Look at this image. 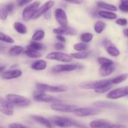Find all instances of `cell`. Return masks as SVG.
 Segmentation results:
<instances>
[{
  "mask_svg": "<svg viewBox=\"0 0 128 128\" xmlns=\"http://www.w3.org/2000/svg\"><path fill=\"white\" fill-rule=\"evenodd\" d=\"M53 123L56 126L60 128H67L72 126H75L79 128H86L82 124H80L77 121L72 120V119L68 118L66 117H61V116H53L51 118Z\"/></svg>",
  "mask_w": 128,
  "mask_h": 128,
  "instance_id": "obj_1",
  "label": "cell"
},
{
  "mask_svg": "<svg viewBox=\"0 0 128 128\" xmlns=\"http://www.w3.org/2000/svg\"><path fill=\"white\" fill-rule=\"evenodd\" d=\"M33 99L36 102H46V103H61V101L56 98L45 94L43 91H37L34 92Z\"/></svg>",
  "mask_w": 128,
  "mask_h": 128,
  "instance_id": "obj_2",
  "label": "cell"
},
{
  "mask_svg": "<svg viewBox=\"0 0 128 128\" xmlns=\"http://www.w3.org/2000/svg\"><path fill=\"white\" fill-rule=\"evenodd\" d=\"M6 99L13 105L19 107H26L31 104V101L27 98L15 94H9L6 96Z\"/></svg>",
  "mask_w": 128,
  "mask_h": 128,
  "instance_id": "obj_3",
  "label": "cell"
},
{
  "mask_svg": "<svg viewBox=\"0 0 128 128\" xmlns=\"http://www.w3.org/2000/svg\"><path fill=\"white\" fill-rule=\"evenodd\" d=\"M108 84H112L111 82V80H100L95 81H87V82H82L79 84L80 88L84 90H96V89L101 88L102 86H106Z\"/></svg>",
  "mask_w": 128,
  "mask_h": 128,
  "instance_id": "obj_4",
  "label": "cell"
},
{
  "mask_svg": "<svg viewBox=\"0 0 128 128\" xmlns=\"http://www.w3.org/2000/svg\"><path fill=\"white\" fill-rule=\"evenodd\" d=\"M36 88L38 91L43 92H62L67 90V88L65 86H50L43 83H36Z\"/></svg>",
  "mask_w": 128,
  "mask_h": 128,
  "instance_id": "obj_5",
  "label": "cell"
},
{
  "mask_svg": "<svg viewBox=\"0 0 128 128\" xmlns=\"http://www.w3.org/2000/svg\"><path fill=\"white\" fill-rule=\"evenodd\" d=\"M84 66L80 64H60L54 66L51 69L53 73H60L62 72H69L76 70L82 69Z\"/></svg>",
  "mask_w": 128,
  "mask_h": 128,
  "instance_id": "obj_6",
  "label": "cell"
},
{
  "mask_svg": "<svg viewBox=\"0 0 128 128\" xmlns=\"http://www.w3.org/2000/svg\"><path fill=\"white\" fill-rule=\"evenodd\" d=\"M40 4V1H35L25 8L22 14V17L24 21H28L33 18L34 14L38 9Z\"/></svg>",
  "mask_w": 128,
  "mask_h": 128,
  "instance_id": "obj_7",
  "label": "cell"
},
{
  "mask_svg": "<svg viewBox=\"0 0 128 128\" xmlns=\"http://www.w3.org/2000/svg\"><path fill=\"white\" fill-rule=\"evenodd\" d=\"M46 58L50 60L60 61V62H68L72 60V57L68 54L61 52H51L48 54Z\"/></svg>",
  "mask_w": 128,
  "mask_h": 128,
  "instance_id": "obj_8",
  "label": "cell"
},
{
  "mask_svg": "<svg viewBox=\"0 0 128 128\" xmlns=\"http://www.w3.org/2000/svg\"><path fill=\"white\" fill-rule=\"evenodd\" d=\"M0 112L6 116H12L14 113V105L8 100L0 97Z\"/></svg>",
  "mask_w": 128,
  "mask_h": 128,
  "instance_id": "obj_9",
  "label": "cell"
},
{
  "mask_svg": "<svg viewBox=\"0 0 128 128\" xmlns=\"http://www.w3.org/2000/svg\"><path fill=\"white\" fill-rule=\"evenodd\" d=\"M100 110L99 109L89 108H77L74 113L76 116L79 117H86V116H94L96 115L100 112Z\"/></svg>",
  "mask_w": 128,
  "mask_h": 128,
  "instance_id": "obj_10",
  "label": "cell"
},
{
  "mask_svg": "<svg viewBox=\"0 0 128 128\" xmlns=\"http://www.w3.org/2000/svg\"><path fill=\"white\" fill-rule=\"evenodd\" d=\"M50 107L53 110L62 112H74L77 109V107L74 105L61 103L52 104Z\"/></svg>",
  "mask_w": 128,
  "mask_h": 128,
  "instance_id": "obj_11",
  "label": "cell"
},
{
  "mask_svg": "<svg viewBox=\"0 0 128 128\" xmlns=\"http://www.w3.org/2000/svg\"><path fill=\"white\" fill-rule=\"evenodd\" d=\"M93 105L97 108H104L114 110H122L124 108L119 104L113 103L108 101H97L94 102Z\"/></svg>",
  "mask_w": 128,
  "mask_h": 128,
  "instance_id": "obj_12",
  "label": "cell"
},
{
  "mask_svg": "<svg viewBox=\"0 0 128 128\" xmlns=\"http://www.w3.org/2000/svg\"><path fill=\"white\" fill-rule=\"evenodd\" d=\"M126 96H128V86L120 88L110 91L107 95V97L112 100H116Z\"/></svg>",
  "mask_w": 128,
  "mask_h": 128,
  "instance_id": "obj_13",
  "label": "cell"
},
{
  "mask_svg": "<svg viewBox=\"0 0 128 128\" xmlns=\"http://www.w3.org/2000/svg\"><path fill=\"white\" fill-rule=\"evenodd\" d=\"M103 45L107 52L113 57H117L120 54L119 50L114 46V44L108 40H104L103 41Z\"/></svg>",
  "mask_w": 128,
  "mask_h": 128,
  "instance_id": "obj_14",
  "label": "cell"
},
{
  "mask_svg": "<svg viewBox=\"0 0 128 128\" xmlns=\"http://www.w3.org/2000/svg\"><path fill=\"white\" fill-rule=\"evenodd\" d=\"M54 33L56 34L57 35H76L77 31L75 28L72 27H69L67 26H60V27L56 28L53 30Z\"/></svg>",
  "mask_w": 128,
  "mask_h": 128,
  "instance_id": "obj_15",
  "label": "cell"
},
{
  "mask_svg": "<svg viewBox=\"0 0 128 128\" xmlns=\"http://www.w3.org/2000/svg\"><path fill=\"white\" fill-rule=\"evenodd\" d=\"M55 16L57 22L61 26H67L68 23L67 16L63 10L61 8L56 9L55 11Z\"/></svg>",
  "mask_w": 128,
  "mask_h": 128,
  "instance_id": "obj_16",
  "label": "cell"
},
{
  "mask_svg": "<svg viewBox=\"0 0 128 128\" xmlns=\"http://www.w3.org/2000/svg\"><path fill=\"white\" fill-rule=\"evenodd\" d=\"M54 4H55V2L52 0H50V1H47L41 7L38 9L37 11H36L35 14H34L33 17V19H35H35H37L39 17H40L41 15L44 14L45 12L48 11L54 6Z\"/></svg>",
  "mask_w": 128,
  "mask_h": 128,
  "instance_id": "obj_17",
  "label": "cell"
},
{
  "mask_svg": "<svg viewBox=\"0 0 128 128\" xmlns=\"http://www.w3.org/2000/svg\"><path fill=\"white\" fill-rule=\"evenodd\" d=\"M22 71L18 69H15L13 70L6 71L2 74V78L3 80H10L13 79L18 78L22 75Z\"/></svg>",
  "mask_w": 128,
  "mask_h": 128,
  "instance_id": "obj_18",
  "label": "cell"
},
{
  "mask_svg": "<svg viewBox=\"0 0 128 128\" xmlns=\"http://www.w3.org/2000/svg\"><path fill=\"white\" fill-rule=\"evenodd\" d=\"M115 70L113 64L101 65L99 68V74L102 77H106L111 74Z\"/></svg>",
  "mask_w": 128,
  "mask_h": 128,
  "instance_id": "obj_19",
  "label": "cell"
},
{
  "mask_svg": "<svg viewBox=\"0 0 128 128\" xmlns=\"http://www.w3.org/2000/svg\"><path fill=\"white\" fill-rule=\"evenodd\" d=\"M31 118L36 122L40 124L43 125V126H45V127L47 128H52V124H51V122L48 119L45 118L43 117V116L33 115V116H31Z\"/></svg>",
  "mask_w": 128,
  "mask_h": 128,
  "instance_id": "obj_20",
  "label": "cell"
},
{
  "mask_svg": "<svg viewBox=\"0 0 128 128\" xmlns=\"http://www.w3.org/2000/svg\"><path fill=\"white\" fill-rule=\"evenodd\" d=\"M47 64L46 62L44 60H37L33 62L31 64V68L34 70L36 71H42L46 69Z\"/></svg>",
  "mask_w": 128,
  "mask_h": 128,
  "instance_id": "obj_21",
  "label": "cell"
},
{
  "mask_svg": "<svg viewBox=\"0 0 128 128\" xmlns=\"http://www.w3.org/2000/svg\"><path fill=\"white\" fill-rule=\"evenodd\" d=\"M109 123L110 122L109 121H106V120H94V121L90 122L89 126L91 128H103Z\"/></svg>",
  "mask_w": 128,
  "mask_h": 128,
  "instance_id": "obj_22",
  "label": "cell"
},
{
  "mask_svg": "<svg viewBox=\"0 0 128 128\" xmlns=\"http://www.w3.org/2000/svg\"><path fill=\"white\" fill-rule=\"evenodd\" d=\"M97 5L98 7L104 9V10H108L109 11H116L117 10V8L114 5L110 4L103 2V1H98L97 2Z\"/></svg>",
  "mask_w": 128,
  "mask_h": 128,
  "instance_id": "obj_23",
  "label": "cell"
},
{
  "mask_svg": "<svg viewBox=\"0 0 128 128\" xmlns=\"http://www.w3.org/2000/svg\"><path fill=\"white\" fill-rule=\"evenodd\" d=\"M99 15L103 18L107 20H115L117 18V14L114 12L107 11H100L99 12Z\"/></svg>",
  "mask_w": 128,
  "mask_h": 128,
  "instance_id": "obj_24",
  "label": "cell"
},
{
  "mask_svg": "<svg viewBox=\"0 0 128 128\" xmlns=\"http://www.w3.org/2000/svg\"><path fill=\"white\" fill-rule=\"evenodd\" d=\"M14 28L18 33L25 34L27 32V28L25 24L20 22H16L14 24Z\"/></svg>",
  "mask_w": 128,
  "mask_h": 128,
  "instance_id": "obj_25",
  "label": "cell"
},
{
  "mask_svg": "<svg viewBox=\"0 0 128 128\" xmlns=\"http://www.w3.org/2000/svg\"><path fill=\"white\" fill-rule=\"evenodd\" d=\"M90 51H80V52H75V53L71 54L70 56L72 58H74L75 59H79V60H82V59H85L89 57L90 54Z\"/></svg>",
  "mask_w": 128,
  "mask_h": 128,
  "instance_id": "obj_26",
  "label": "cell"
},
{
  "mask_svg": "<svg viewBox=\"0 0 128 128\" xmlns=\"http://www.w3.org/2000/svg\"><path fill=\"white\" fill-rule=\"evenodd\" d=\"M24 51L23 48L20 46H14L10 48L9 50V54L12 56H18L22 53Z\"/></svg>",
  "mask_w": 128,
  "mask_h": 128,
  "instance_id": "obj_27",
  "label": "cell"
},
{
  "mask_svg": "<svg viewBox=\"0 0 128 128\" xmlns=\"http://www.w3.org/2000/svg\"><path fill=\"white\" fill-rule=\"evenodd\" d=\"M44 46L41 43H39L37 42H31L30 43V44H29L27 46V50H34V51H38L40 50H43Z\"/></svg>",
  "mask_w": 128,
  "mask_h": 128,
  "instance_id": "obj_28",
  "label": "cell"
},
{
  "mask_svg": "<svg viewBox=\"0 0 128 128\" xmlns=\"http://www.w3.org/2000/svg\"><path fill=\"white\" fill-rule=\"evenodd\" d=\"M105 23L102 21H97L94 24V30L98 34L102 32L105 28Z\"/></svg>",
  "mask_w": 128,
  "mask_h": 128,
  "instance_id": "obj_29",
  "label": "cell"
},
{
  "mask_svg": "<svg viewBox=\"0 0 128 128\" xmlns=\"http://www.w3.org/2000/svg\"><path fill=\"white\" fill-rule=\"evenodd\" d=\"M128 78V74H122L114 78L111 79V82L112 84H117L125 81Z\"/></svg>",
  "mask_w": 128,
  "mask_h": 128,
  "instance_id": "obj_30",
  "label": "cell"
},
{
  "mask_svg": "<svg viewBox=\"0 0 128 128\" xmlns=\"http://www.w3.org/2000/svg\"><path fill=\"white\" fill-rule=\"evenodd\" d=\"M25 54L29 58H39L41 56V54L38 51H34V50H26V51H24Z\"/></svg>",
  "mask_w": 128,
  "mask_h": 128,
  "instance_id": "obj_31",
  "label": "cell"
},
{
  "mask_svg": "<svg viewBox=\"0 0 128 128\" xmlns=\"http://www.w3.org/2000/svg\"><path fill=\"white\" fill-rule=\"evenodd\" d=\"M45 31L43 30H38L34 33V34L32 36V40L34 41H41V40L44 38L45 37Z\"/></svg>",
  "mask_w": 128,
  "mask_h": 128,
  "instance_id": "obj_32",
  "label": "cell"
},
{
  "mask_svg": "<svg viewBox=\"0 0 128 128\" xmlns=\"http://www.w3.org/2000/svg\"><path fill=\"white\" fill-rule=\"evenodd\" d=\"M93 38V34L90 32H85L82 33L80 36V40L84 43H88L90 42Z\"/></svg>",
  "mask_w": 128,
  "mask_h": 128,
  "instance_id": "obj_33",
  "label": "cell"
},
{
  "mask_svg": "<svg viewBox=\"0 0 128 128\" xmlns=\"http://www.w3.org/2000/svg\"><path fill=\"white\" fill-rule=\"evenodd\" d=\"M74 48L76 51L80 52V51H87L89 48V46L84 42H79V43L75 44Z\"/></svg>",
  "mask_w": 128,
  "mask_h": 128,
  "instance_id": "obj_34",
  "label": "cell"
},
{
  "mask_svg": "<svg viewBox=\"0 0 128 128\" xmlns=\"http://www.w3.org/2000/svg\"><path fill=\"white\" fill-rule=\"evenodd\" d=\"M0 41L7 42V43H14L15 42V41L12 38L5 34L2 32H0Z\"/></svg>",
  "mask_w": 128,
  "mask_h": 128,
  "instance_id": "obj_35",
  "label": "cell"
},
{
  "mask_svg": "<svg viewBox=\"0 0 128 128\" xmlns=\"http://www.w3.org/2000/svg\"><path fill=\"white\" fill-rule=\"evenodd\" d=\"M97 61L100 65L114 64V62L112 60L104 57H99L97 58Z\"/></svg>",
  "mask_w": 128,
  "mask_h": 128,
  "instance_id": "obj_36",
  "label": "cell"
},
{
  "mask_svg": "<svg viewBox=\"0 0 128 128\" xmlns=\"http://www.w3.org/2000/svg\"><path fill=\"white\" fill-rule=\"evenodd\" d=\"M112 84H108L106 85V86H102L101 88H99L98 89H96V90H95V91L97 93H104V92H106L107 91L110 90L112 88Z\"/></svg>",
  "mask_w": 128,
  "mask_h": 128,
  "instance_id": "obj_37",
  "label": "cell"
},
{
  "mask_svg": "<svg viewBox=\"0 0 128 128\" xmlns=\"http://www.w3.org/2000/svg\"><path fill=\"white\" fill-rule=\"evenodd\" d=\"M8 15V12L5 8V6L0 8V19L2 20H6Z\"/></svg>",
  "mask_w": 128,
  "mask_h": 128,
  "instance_id": "obj_38",
  "label": "cell"
},
{
  "mask_svg": "<svg viewBox=\"0 0 128 128\" xmlns=\"http://www.w3.org/2000/svg\"><path fill=\"white\" fill-rule=\"evenodd\" d=\"M115 23L120 25V26H125V25L127 24L128 21L125 18H119L115 21Z\"/></svg>",
  "mask_w": 128,
  "mask_h": 128,
  "instance_id": "obj_39",
  "label": "cell"
},
{
  "mask_svg": "<svg viewBox=\"0 0 128 128\" xmlns=\"http://www.w3.org/2000/svg\"><path fill=\"white\" fill-rule=\"evenodd\" d=\"M5 8L7 10V11L8 12V13H10V12H12L13 11L14 9H15V5L13 2H10V3L7 4L5 6Z\"/></svg>",
  "mask_w": 128,
  "mask_h": 128,
  "instance_id": "obj_40",
  "label": "cell"
},
{
  "mask_svg": "<svg viewBox=\"0 0 128 128\" xmlns=\"http://www.w3.org/2000/svg\"><path fill=\"white\" fill-rule=\"evenodd\" d=\"M33 0H17V4L20 7H22L31 2Z\"/></svg>",
  "mask_w": 128,
  "mask_h": 128,
  "instance_id": "obj_41",
  "label": "cell"
},
{
  "mask_svg": "<svg viewBox=\"0 0 128 128\" xmlns=\"http://www.w3.org/2000/svg\"><path fill=\"white\" fill-rule=\"evenodd\" d=\"M9 128H28L26 126L19 123H11L9 125Z\"/></svg>",
  "mask_w": 128,
  "mask_h": 128,
  "instance_id": "obj_42",
  "label": "cell"
},
{
  "mask_svg": "<svg viewBox=\"0 0 128 128\" xmlns=\"http://www.w3.org/2000/svg\"><path fill=\"white\" fill-rule=\"evenodd\" d=\"M124 127L120 124H108L107 126L103 128H124Z\"/></svg>",
  "mask_w": 128,
  "mask_h": 128,
  "instance_id": "obj_43",
  "label": "cell"
},
{
  "mask_svg": "<svg viewBox=\"0 0 128 128\" xmlns=\"http://www.w3.org/2000/svg\"><path fill=\"white\" fill-rule=\"evenodd\" d=\"M65 2H69L71 4H81L83 2L84 0H64Z\"/></svg>",
  "mask_w": 128,
  "mask_h": 128,
  "instance_id": "obj_44",
  "label": "cell"
},
{
  "mask_svg": "<svg viewBox=\"0 0 128 128\" xmlns=\"http://www.w3.org/2000/svg\"><path fill=\"white\" fill-rule=\"evenodd\" d=\"M119 10L120 11H123V12H128V4L127 5H124V4H120L119 6Z\"/></svg>",
  "mask_w": 128,
  "mask_h": 128,
  "instance_id": "obj_45",
  "label": "cell"
},
{
  "mask_svg": "<svg viewBox=\"0 0 128 128\" xmlns=\"http://www.w3.org/2000/svg\"><path fill=\"white\" fill-rule=\"evenodd\" d=\"M55 48L58 50H63L65 48V46L61 42H57L55 44Z\"/></svg>",
  "mask_w": 128,
  "mask_h": 128,
  "instance_id": "obj_46",
  "label": "cell"
},
{
  "mask_svg": "<svg viewBox=\"0 0 128 128\" xmlns=\"http://www.w3.org/2000/svg\"><path fill=\"white\" fill-rule=\"evenodd\" d=\"M56 38L59 41L61 42H65V38L62 35H56Z\"/></svg>",
  "mask_w": 128,
  "mask_h": 128,
  "instance_id": "obj_47",
  "label": "cell"
},
{
  "mask_svg": "<svg viewBox=\"0 0 128 128\" xmlns=\"http://www.w3.org/2000/svg\"><path fill=\"white\" fill-rule=\"evenodd\" d=\"M44 16H45V18L46 20H49V19L51 18V12L49 11H47V12L44 14Z\"/></svg>",
  "mask_w": 128,
  "mask_h": 128,
  "instance_id": "obj_48",
  "label": "cell"
},
{
  "mask_svg": "<svg viewBox=\"0 0 128 128\" xmlns=\"http://www.w3.org/2000/svg\"><path fill=\"white\" fill-rule=\"evenodd\" d=\"M120 2L121 4L127 5L128 4V0H120Z\"/></svg>",
  "mask_w": 128,
  "mask_h": 128,
  "instance_id": "obj_49",
  "label": "cell"
},
{
  "mask_svg": "<svg viewBox=\"0 0 128 128\" xmlns=\"http://www.w3.org/2000/svg\"><path fill=\"white\" fill-rule=\"evenodd\" d=\"M123 32H124V34L125 35L126 37H128V28L125 29V30H124V31H123Z\"/></svg>",
  "mask_w": 128,
  "mask_h": 128,
  "instance_id": "obj_50",
  "label": "cell"
},
{
  "mask_svg": "<svg viewBox=\"0 0 128 128\" xmlns=\"http://www.w3.org/2000/svg\"><path fill=\"white\" fill-rule=\"evenodd\" d=\"M5 46H4L3 44H0V51H4L5 49Z\"/></svg>",
  "mask_w": 128,
  "mask_h": 128,
  "instance_id": "obj_51",
  "label": "cell"
},
{
  "mask_svg": "<svg viewBox=\"0 0 128 128\" xmlns=\"http://www.w3.org/2000/svg\"><path fill=\"white\" fill-rule=\"evenodd\" d=\"M5 68H6V67H5V66H0V73H1L3 71H4V70H5Z\"/></svg>",
  "mask_w": 128,
  "mask_h": 128,
  "instance_id": "obj_52",
  "label": "cell"
},
{
  "mask_svg": "<svg viewBox=\"0 0 128 128\" xmlns=\"http://www.w3.org/2000/svg\"><path fill=\"white\" fill-rule=\"evenodd\" d=\"M0 128H1V127H0Z\"/></svg>",
  "mask_w": 128,
  "mask_h": 128,
  "instance_id": "obj_53",
  "label": "cell"
},
{
  "mask_svg": "<svg viewBox=\"0 0 128 128\" xmlns=\"http://www.w3.org/2000/svg\"></svg>",
  "mask_w": 128,
  "mask_h": 128,
  "instance_id": "obj_54",
  "label": "cell"
}]
</instances>
